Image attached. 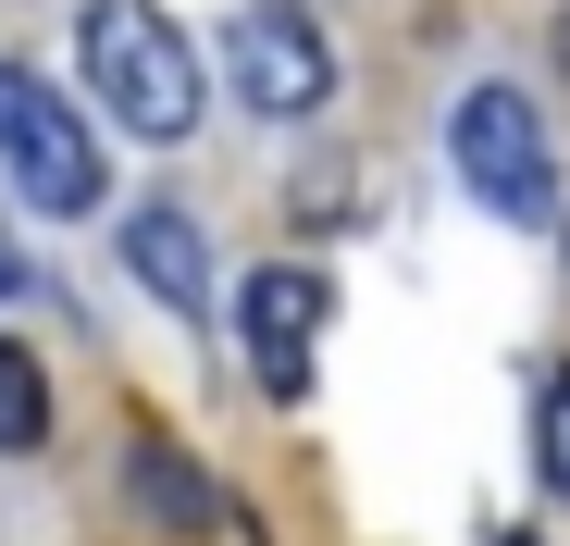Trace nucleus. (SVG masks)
<instances>
[{
  "label": "nucleus",
  "instance_id": "1",
  "mask_svg": "<svg viewBox=\"0 0 570 546\" xmlns=\"http://www.w3.org/2000/svg\"><path fill=\"white\" fill-rule=\"evenodd\" d=\"M75 50H87V100H100L112 137H137V149H186L199 137V50L174 38L161 0H87Z\"/></svg>",
  "mask_w": 570,
  "mask_h": 546
},
{
  "label": "nucleus",
  "instance_id": "2",
  "mask_svg": "<svg viewBox=\"0 0 570 546\" xmlns=\"http://www.w3.org/2000/svg\"><path fill=\"white\" fill-rule=\"evenodd\" d=\"M446 162H459V187L484 199L497 224H533L546 199H558V149H546V113L521 100L509 75H484L471 100L446 113Z\"/></svg>",
  "mask_w": 570,
  "mask_h": 546
},
{
  "label": "nucleus",
  "instance_id": "3",
  "mask_svg": "<svg viewBox=\"0 0 570 546\" xmlns=\"http://www.w3.org/2000/svg\"><path fill=\"white\" fill-rule=\"evenodd\" d=\"M0 162H13V187L38 212H87L100 199V137H87V113L62 100L50 75H0Z\"/></svg>",
  "mask_w": 570,
  "mask_h": 546
},
{
  "label": "nucleus",
  "instance_id": "4",
  "mask_svg": "<svg viewBox=\"0 0 570 546\" xmlns=\"http://www.w3.org/2000/svg\"><path fill=\"white\" fill-rule=\"evenodd\" d=\"M224 75L248 87V113L311 125V113L335 100V50H323V26H311V0H248V13L224 26Z\"/></svg>",
  "mask_w": 570,
  "mask_h": 546
},
{
  "label": "nucleus",
  "instance_id": "5",
  "mask_svg": "<svg viewBox=\"0 0 570 546\" xmlns=\"http://www.w3.org/2000/svg\"><path fill=\"white\" fill-rule=\"evenodd\" d=\"M323 323H335V286H323L311 261H261L248 286H236V335H248V373H261L273 410L311 398V335Z\"/></svg>",
  "mask_w": 570,
  "mask_h": 546
},
{
  "label": "nucleus",
  "instance_id": "6",
  "mask_svg": "<svg viewBox=\"0 0 570 546\" xmlns=\"http://www.w3.org/2000/svg\"><path fill=\"white\" fill-rule=\"evenodd\" d=\"M125 261H137L149 299H174L186 323H212V248H199L186 212H125Z\"/></svg>",
  "mask_w": 570,
  "mask_h": 546
},
{
  "label": "nucleus",
  "instance_id": "7",
  "mask_svg": "<svg viewBox=\"0 0 570 546\" xmlns=\"http://www.w3.org/2000/svg\"><path fill=\"white\" fill-rule=\"evenodd\" d=\"M125 485H137V509H149L161 534H212V521H224V497H212V472L186 460L174 435H137V447H125Z\"/></svg>",
  "mask_w": 570,
  "mask_h": 546
},
{
  "label": "nucleus",
  "instance_id": "8",
  "mask_svg": "<svg viewBox=\"0 0 570 546\" xmlns=\"http://www.w3.org/2000/svg\"><path fill=\"white\" fill-rule=\"evenodd\" d=\"M38 447H50V373L0 335V460H38Z\"/></svg>",
  "mask_w": 570,
  "mask_h": 546
},
{
  "label": "nucleus",
  "instance_id": "9",
  "mask_svg": "<svg viewBox=\"0 0 570 546\" xmlns=\"http://www.w3.org/2000/svg\"><path fill=\"white\" fill-rule=\"evenodd\" d=\"M533 422H546V497H570V360L546 373V398H533Z\"/></svg>",
  "mask_w": 570,
  "mask_h": 546
},
{
  "label": "nucleus",
  "instance_id": "10",
  "mask_svg": "<svg viewBox=\"0 0 570 546\" xmlns=\"http://www.w3.org/2000/svg\"><path fill=\"white\" fill-rule=\"evenodd\" d=\"M497 546H546V534H521V521H509V534H497Z\"/></svg>",
  "mask_w": 570,
  "mask_h": 546
},
{
  "label": "nucleus",
  "instance_id": "11",
  "mask_svg": "<svg viewBox=\"0 0 570 546\" xmlns=\"http://www.w3.org/2000/svg\"><path fill=\"white\" fill-rule=\"evenodd\" d=\"M0 299H13V261H0Z\"/></svg>",
  "mask_w": 570,
  "mask_h": 546
}]
</instances>
